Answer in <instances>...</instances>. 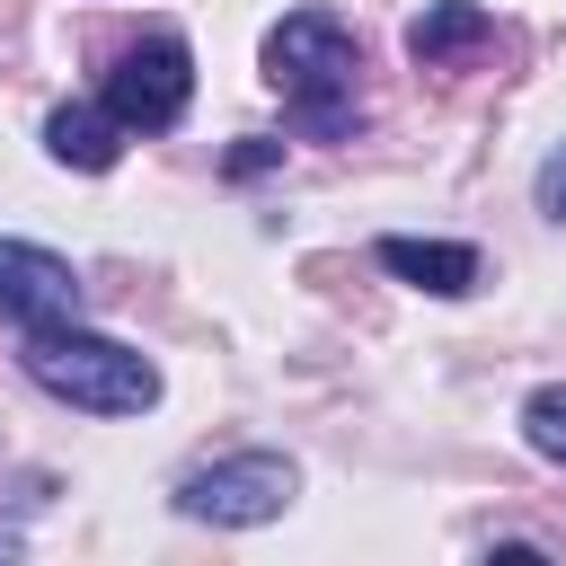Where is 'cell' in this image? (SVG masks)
Returning a JSON list of instances; mask_svg holds the SVG:
<instances>
[{
    "label": "cell",
    "mask_w": 566,
    "mask_h": 566,
    "mask_svg": "<svg viewBox=\"0 0 566 566\" xmlns=\"http://www.w3.org/2000/svg\"><path fill=\"white\" fill-rule=\"evenodd\" d=\"M292 495H301V469L283 451H230V460H203V469L177 478V513L186 522H212V531H256Z\"/></svg>",
    "instance_id": "obj_3"
},
{
    "label": "cell",
    "mask_w": 566,
    "mask_h": 566,
    "mask_svg": "<svg viewBox=\"0 0 566 566\" xmlns=\"http://www.w3.org/2000/svg\"><path fill=\"white\" fill-rule=\"evenodd\" d=\"M44 150H53L62 168H80V177H106V168L124 159V124L106 115V97H97V106H53V115H44Z\"/></svg>",
    "instance_id": "obj_7"
},
{
    "label": "cell",
    "mask_w": 566,
    "mask_h": 566,
    "mask_svg": "<svg viewBox=\"0 0 566 566\" xmlns=\"http://www.w3.org/2000/svg\"><path fill=\"white\" fill-rule=\"evenodd\" d=\"M531 203H539L548 221H566V142L539 159V177H531Z\"/></svg>",
    "instance_id": "obj_10"
},
{
    "label": "cell",
    "mask_w": 566,
    "mask_h": 566,
    "mask_svg": "<svg viewBox=\"0 0 566 566\" xmlns=\"http://www.w3.org/2000/svg\"><path fill=\"white\" fill-rule=\"evenodd\" d=\"M71 310H80L71 256H53V248H35V239H0V318L53 327V318H71Z\"/></svg>",
    "instance_id": "obj_5"
},
{
    "label": "cell",
    "mask_w": 566,
    "mask_h": 566,
    "mask_svg": "<svg viewBox=\"0 0 566 566\" xmlns=\"http://www.w3.org/2000/svg\"><path fill=\"white\" fill-rule=\"evenodd\" d=\"M18 363H27V380H35L44 398H62V407H88V416H142V407L159 398V363H150V354H133L124 336L71 327V318H53V327H27Z\"/></svg>",
    "instance_id": "obj_2"
},
{
    "label": "cell",
    "mask_w": 566,
    "mask_h": 566,
    "mask_svg": "<svg viewBox=\"0 0 566 566\" xmlns=\"http://www.w3.org/2000/svg\"><path fill=\"white\" fill-rule=\"evenodd\" d=\"M186 97H195V53H186V35H142V44H124L115 71H106V115H115L124 133H168V124L186 115Z\"/></svg>",
    "instance_id": "obj_4"
},
{
    "label": "cell",
    "mask_w": 566,
    "mask_h": 566,
    "mask_svg": "<svg viewBox=\"0 0 566 566\" xmlns=\"http://www.w3.org/2000/svg\"><path fill=\"white\" fill-rule=\"evenodd\" d=\"M265 159H283V142H265V133H248V142L230 150V177H256Z\"/></svg>",
    "instance_id": "obj_11"
},
{
    "label": "cell",
    "mask_w": 566,
    "mask_h": 566,
    "mask_svg": "<svg viewBox=\"0 0 566 566\" xmlns=\"http://www.w3.org/2000/svg\"><path fill=\"white\" fill-rule=\"evenodd\" d=\"M522 433H531V451H539V460H557V469H566V380H548V389H531V398H522Z\"/></svg>",
    "instance_id": "obj_9"
},
{
    "label": "cell",
    "mask_w": 566,
    "mask_h": 566,
    "mask_svg": "<svg viewBox=\"0 0 566 566\" xmlns=\"http://www.w3.org/2000/svg\"><path fill=\"white\" fill-rule=\"evenodd\" d=\"M371 256H380L398 283L433 292V301H460V292H478V283H486V256H478V248H460V239H398V230H389Z\"/></svg>",
    "instance_id": "obj_6"
},
{
    "label": "cell",
    "mask_w": 566,
    "mask_h": 566,
    "mask_svg": "<svg viewBox=\"0 0 566 566\" xmlns=\"http://www.w3.org/2000/svg\"><path fill=\"white\" fill-rule=\"evenodd\" d=\"M354 27L327 18V9H292L274 35H265V80L283 88V115L310 133V142H345L363 124V97H354Z\"/></svg>",
    "instance_id": "obj_1"
},
{
    "label": "cell",
    "mask_w": 566,
    "mask_h": 566,
    "mask_svg": "<svg viewBox=\"0 0 566 566\" xmlns=\"http://www.w3.org/2000/svg\"><path fill=\"white\" fill-rule=\"evenodd\" d=\"M495 35V18L478 9V0H424V18L407 27V53L424 62V71H442V62H460V53H478Z\"/></svg>",
    "instance_id": "obj_8"
}]
</instances>
